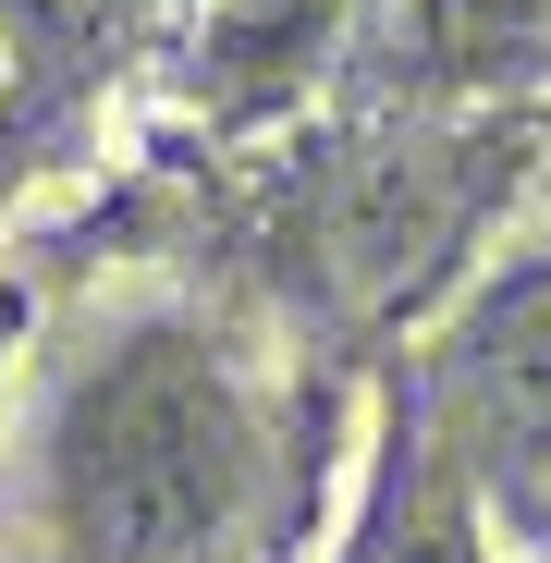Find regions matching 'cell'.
Instances as JSON below:
<instances>
[{"label":"cell","mask_w":551,"mask_h":563,"mask_svg":"<svg viewBox=\"0 0 551 563\" xmlns=\"http://www.w3.org/2000/svg\"><path fill=\"white\" fill-rule=\"evenodd\" d=\"M453 405H466L491 465H515V478L551 465V269H515L466 307V331H453Z\"/></svg>","instance_id":"7a4b0ae2"},{"label":"cell","mask_w":551,"mask_h":563,"mask_svg":"<svg viewBox=\"0 0 551 563\" xmlns=\"http://www.w3.org/2000/svg\"><path fill=\"white\" fill-rule=\"evenodd\" d=\"M49 563H269L283 453L209 331H123L74 367L37 453Z\"/></svg>","instance_id":"6da1fadb"},{"label":"cell","mask_w":551,"mask_h":563,"mask_svg":"<svg viewBox=\"0 0 551 563\" xmlns=\"http://www.w3.org/2000/svg\"><path fill=\"white\" fill-rule=\"evenodd\" d=\"M381 49L417 86H491V74H527L551 49V0H393Z\"/></svg>","instance_id":"277c9868"},{"label":"cell","mask_w":551,"mask_h":563,"mask_svg":"<svg viewBox=\"0 0 551 563\" xmlns=\"http://www.w3.org/2000/svg\"><path fill=\"white\" fill-rule=\"evenodd\" d=\"M343 0H197V99L221 111H269L295 99V74L331 49Z\"/></svg>","instance_id":"3957f363"}]
</instances>
